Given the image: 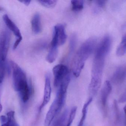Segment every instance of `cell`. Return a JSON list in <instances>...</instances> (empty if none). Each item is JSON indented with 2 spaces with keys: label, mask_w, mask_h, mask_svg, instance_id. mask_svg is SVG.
Here are the masks:
<instances>
[{
  "label": "cell",
  "mask_w": 126,
  "mask_h": 126,
  "mask_svg": "<svg viewBox=\"0 0 126 126\" xmlns=\"http://www.w3.org/2000/svg\"><path fill=\"white\" fill-rule=\"evenodd\" d=\"M111 45V38L107 35L102 40L96 49L93 62L91 79L89 86L91 98H93L96 95L101 87L105 59L110 50Z\"/></svg>",
  "instance_id": "6da1fadb"
},
{
  "label": "cell",
  "mask_w": 126,
  "mask_h": 126,
  "mask_svg": "<svg viewBox=\"0 0 126 126\" xmlns=\"http://www.w3.org/2000/svg\"><path fill=\"white\" fill-rule=\"evenodd\" d=\"M13 73V84L16 91L19 92L23 101L26 102L32 93V84L29 85L26 74L22 69L14 62H10Z\"/></svg>",
  "instance_id": "7a4b0ae2"
},
{
  "label": "cell",
  "mask_w": 126,
  "mask_h": 126,
  "mask_svg": "<svg viewBox=\"0 0 126 126\" xmlns=\"http://www.w3.org/2000/svg\"><path fill=\"white\" fill-rule=\"evenodd\" d=\"M96 40L94 37L85 41L79 48L74 56L72 64V71L76 77L79 76L85 63L93 52Z\"/></svg>",
  "instance_id": "3957f363"
},
{
  "label": "cell",
  "mask_w": 126,
  "mask_h": 126,
  "mask_svg": "<svg viewBox=\"0 0 126 126\" xmlns=\"http://www.w3.org/2000/svg\"><path fill=\"white\" fill-rule=\"evenodd\" d=\"M10 39L8 31L4 30L0 33V64H6Z\"/></svg>",
  "instance_id": "277c9868"
},
{
  "label": "cell",
  "mask_w": 126,
  "mask_h": 126,
  "mask_svg": "<svg viewBox=\"0 0 126 126\" xmlns=\"http://www.w3.org/2000/svg\"><path fill=\"white\" fill-rule=\"evenodd\" d=\"M66 39L65 26L62 24H58L55 26L51 46L58 47L62 45L66 42Z\"/></svg>",
  "instance_id": "5b68a950"
},
{
  "label": "cell",
  "mask_w": 126,
  "mask_h": 126,
  "mask_svg": "<svg viewBox=\"0 0 126 126\" xmlns=\"http://www.w3.org/2000/svg\"><path fill=\"white\" fill-rule=\"evenodd\" d=\"M53 71L54 76V85L56 87H58L64 79L70 74L67 67L63 64L54 66Z\"/></svg>",
  "instance_id": "8992f818"
},
{
  "label": "cell",
  "mask_w": 126,
  "mask_h": 126,
  "mask_svg": "<svg viewBox=\"0 0 126 126\" xmlns=\"http://www.w3.org/2000/svg\"><path fill=\"white\" fill-rule=\"evenodd\" d=\"M62 109L58 99L56 97L46 114L44 122V126H50L56 116L60 112Z\"/></svg>",
  "instance_id": "52a82bcc"
},
{
  "label": "cell",
  "mask_w": 126,
  "mask_h": 126,
  "mask_svg": "<svg viewBox=\"0 0 126 126\" xmlns=\"http://www.w3.org/2000/svg\"><path fill=\"white\" fill-rule=\"evenodd\" d=\"M51 92L50 77V74H47L45 76L43 101L40 107V110H41L49 102L50 99Z\"/></svg>",
  "instance_id": "ba28073f"
},
{
  "label": "cell",
  "mask_w": 126,
  "mask_h": 126,
  "mask_svg": "<svg viewBox=\"0 0 126 126\" xmlns=\"http://www.w3.org/2000/svg\"><path fill=\"white\" fill-rule=\"evenodd\" d=\"M126 77V66L125 65H120L116 68L113 74L112 81L115 84H119L124 81Z\"/></svg>",
  "instance_id": "9c48e42d"
},
{
  "label": "cell",
  "mask_w": 126,
  "mask_h": 126,
  "mask_svg": "<svg viewBox=\"0 0 126 126\" xmlns=\"http://www.w3.org/2000/svg\"><path fill=\"white\" fill-rule=\"evenodd\" d=\"M112 90V86L110 82L106 81L104 83L101 93V103L104 108H106L108 97Z\"/></svg>",
  "instance_id": "30bf717a"
},
{
  "label": "cell",
  "mask_w": 126,
  "mask_h": 126,
  "mask_svg": "<svg viewBox=\"0 0 126 126\" xmlns=\"http://www.w3.org/2000/svg\"><path fill=\"white\" fill-rule=\"evenodd\" d=\"M3 19L9 29L11 31L16 37L17 39H22V37L19 29L16 24L9 18V16L7 15H5L3 17Z\"/></svg>",
  "instance_id": "8fae6325"
},
{
  "label": "cell",
  "mask_w": 126,
  "mask_h": 126,
  "mask_svg": "<svg viewBox=\"0 0 126 126\" xmlns=\"http://www.w3.org/2000/svg\"><path fill=\"white\" fill-rule=\"evenodd\" d=\"M69 114V110L66 109L58 118L53 121L50 126H66Z\"/></svg>",
  "instance_id": "7c38bea8"
},
{
  "label": "cell",
  "mask_w": 126,
  "mask_h": 126,
  "mask_svg": "<svg viewBox=\"0 0 126 126\" xmlns=\"http://www.w3.org/2000/svg\"><path fill=\"white\" fill-rule=\"evenodd\" d=\"M32 28V31L34 33L38 34L41 32L42 31L41 17L39 13L35 14L31 21Z\"/></svg>",
  "instance_id": "4fadbf2b"
},
{
  "label": "cell",
  "mask_w": 126,
  "mask_h": 126,
  "mask_svg": "<svg viewBox=\"0 0 126 126\" xmlns=\"http://www.w3.org/2000/svg\"><path fill=\"white\" fill-rule=\"evenodd\" d=\"M58 54V47L51 46L50 50L46 57V60L49 63H53L56 59Z\"/></svg>",
  "instance_id": "5bb4252c"
},
{
  "label": "cell",
  "mask_w": 126,
  "mask_h": 126,
  "mask_svg": "<svg viewBox=\"0 0 126 126\" xmlns=\"http://www.w3.org/2000/svg\"><path fill=\"white\" fill-rule=\"evenodd\" d=\"M93 99V98H90L88 101L84 105L82 110V115L81 118L80 119L78 126H83L84 125V122L86 119V116H87L88 107H89L90 104L92 102Z\"/></svg>",
  "instance_id": "9a60e30c"
},
{
  "label": "cell",
  "mask_w": 126,
  "mask_h": 126,
  "mask_svg": "<svg viewBox=\"0 0 126 126\" xmlns=\"http://www.w3.org/2000/svg\"><path fill=\"white\" fill-rule=\"evenodd\" d=\"M126 35L124 34L122 36L121 41L117 48L116 54L118 56H124L126 53Z\"/></svg>",
  "instance_id": "2e32d148"
},
{
  "label": "cell",
  "mask_w": 126,
  "mask_h": 126,
  "mask_svg": "<svg viewBox=\"0 0 126 126\" xmlns=\"http://www.w3.org/2000/svg\"><path fill=\"white\" fill-rule=\"evenodd\" d=\"M77 38L76 34H73L71 36L69 41L68 57L72 54L75 50L77 43Z\"/></svg>",
  "instance_id": "e0dca14e"
},
{
  "label": "cell",
  "mask_w": 126,
  "mask_h": 126,
  "mask_svg": "<svg viewBox=\"0 0 126 126\" xmlns=\"http://www.w3.org/2000/svg\"><path fill=\"white\" fill-rule=\"evenodd\" d=\"M7 126H19L16 121L15 117V112L11 111L7 114Z\"/></svg>",
  "instance_id": "ac0fdd59"
},
{
  "label": "cell",
  "mask_w": 126,
  "mask_h": 126,
  "mask_svg": "<svg viewBox=\"0 0 126 126\" xmlns=\"http://www.w3.org/2000/svg\"><path fill=\"white\" fill-rule=\"evenodd\" d=\"M84 1L81 0H71V9L74 11H80L84 8Z\"/></svg>",
  "instance_id": "d6986e66"
},
{
  "label": "cell",
  "mask_w": 126,
  "mask_h": 126,
  "mask_svg": "<svg viewBox=\"0 0 126 126\" xmlns=\"http://www.w3.org/2000/svg\"><path fill=\"white\" fill-rule=\"evenodd\" d=\"M77 110V107H74L72 108L70 112L68 115V119L67 122L65 126H71L73 123V121L74 120V118L76 114Z\"/></svg>",
  "instance_id": "ffe728a7"
},
{
  "label": "cell",
  "mask_w": 126,
  "mask_h": 126,
  "mask_svg": "<svg viewBox=\"0 0 126 126\" xmlns=\"http://www.w3.org/2000/svg\"><path fill=\"white\" fill-rule=\"evenodd\" d=\"M38 2L42 5L48 8H51L54 7L57 2V1L55 0H39Z\"/></svg>",
  "instance_id": "44dd1931"
},
{
  "label": "cell",
  "mask_w": 126,
  "mask_h": 126,
  "mask_svg": "<svg viewBox=\"0 0 126 126\" xmlns=\"http://www.w3.org/2000/svg\"><path fill=\"white\" fill-rule=\"evenodd\" d=\"M106 1L105 0H97L95 1L96 6H97L98 8H104L106 4Z\"/></svg>",
  "instance_id": "7402d4cb"
},
{
  "label": "cell",
  "mask_w": 126,
  "mask_h": 126,
  "mask_svg": "<svg viewBox=\"0 0 126 126\" xmlns=\"http://www.w3.org/2000/svg\"><path fill=\"white\" fill-rule=\"evenodd\" d=\"M0 121L2 124H5L7 121V117L5 116L2 115L0 117Z\"/></svg>",
  "instance_id": "603a6c76"
},
{
  "label": "cell",
  "mask_w": 126,
  "mask_h": 126,
  "mask_svg": "<svg viewBox=\"0 0 126 126\" xmlns=\"http://www.w3.org/2000/svg\"><path fill=\"white\" fill-rule=\"evenodd\" d=\"M126 101V94L125 93L124 94H123V95L121 96L119 100V102L120 103H123L125 102Z\"/></svg>",
  "instance_id": "cb8c5ba5"
},
{
  "label": "cell",
  "mask_w": 126,
  "mask_h": 126,
  "mask_svg": "<svg viewBox=\"0 0 126 126\" xmlns=\"http://www.w3.org/2000/svg\"><path fill=\"white\" fill-rule=\"evenodd\" d=\"M20 2L24 3L26 5L28 6L31 3V0H24V1H21Z\"/></svg>",
  "instance_id": "d4e9b609"
},
{
  "label": "cell",
  "mask_w": 126,
  "mask_h": 126,
  "mask_svg": "<svg viewBox=\"0 0 126 126\" xmlns=\"http://www.w3.org/2000/svg\"><path fill=\"white\" fill-rule=\"evenodd\" d=\"M2 110V104L0 103V112H1Z\"/></svg>",
  "instance_id": "484cf974"
},
{
  "label": "cell",
  "mask_w": 126,
  "mask_h": 126,
  "mask_svg": "<svg viewBox=\"0 0 126 126\" xmlns=\"http://www.w3.org/2000/svg\"><path fill=\"white\" fill-rule=\"evenodd\" d=\"M1 126H7V125H6V123L5 124H2Z\"/></svg>",
  "instance_id": "4316f807"
},
{
  "label": "cell",
  "mask_w": 126,
  "mask_h": 126,
  "mask_svg": "<svg viewBox=\"0 0 126 126\" xmlns=\"http://www.w3.org/2000/svg\"><path fill=\"white\" fill-rule=\"evenodd\" d=\"M2 9L0 8V11H2Z\"/></svg>",
  "instance_id": "83f0119b"
}]
</instances>
